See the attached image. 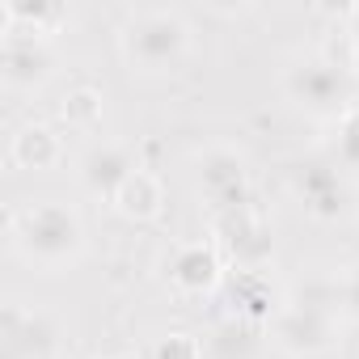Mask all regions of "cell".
<instances>
[{
	"instance_id": "9a60e30c",
	"label": "cell",
	"mask_w": 359,
	"mask_h": 359,
	"mask_svg": "<svg viewBox=\"0 0 359 359\" xmlns=\"http://www.w3.org/2000/svg\"><path fill=\"white\" fill-rule=\"evenodd\" d=\"M68 22L64 5H51V0H5L0 5V34L9 30H30V34H55Z\"/></svg>"
},
{
	"instance_id": "ac0fdd59",
	"label": "cell",
	"mask_w": 359,
	"mask_h": 359,
	"mask_svg": "<svg viewBox=\"0 0 359 359\" xmlns=\"http://www.w3.org/2000/svg\"><path fill=\"white\" fill-rule=\"evenodd\" d=\"M148 359H203V342L191 330H165L152 338Z\"/></svg>"
},
{
	"instance_id": "8992f818",
	"label": "cell",
	"mask_w": 359,
	"mask_h": 359,
	"mask_svg": "<svg viewBox=\"0 0 359 359\" xmlns=\"http://www.w3.org/2000/svg\"><path fill=\"white\" fill-rule=\"evenodd\" d=\"M342 317L330 309H304V304H287L266 321V342L283 355V359H321L342 342Z\"/></svg>"
},
{
	"instance_id": "6da1fadb",
	"label": "cell",
	"mask_w": 359,
	"mask_h": 359,
	"mask_svg": "<svg viewBox=\"0 0 359 359\" xmlns=\"http://www.w3.org/2000/svg\"><path fill=\"white\" fill-rule=\"evenodd\" d=\"M5 224H9V245L39 271H68L89 250L85 220L64 199H30L22 208H9Z\"/></svg>"
},
{
	"instance_id": "30bf717a",
	"label": "cell",
	"mask_w": 359,
	"mask_h": 359,
	"mask_svg": "<svg viewBox=\"0 0 359 359\" xmlns=\"http://www.w3.org/2000/svg\"><path fill=\"white\" fill-rule=\"evenodd\" d=\"M292 195H296V203H300L313 220H321V224L342 220V216H351V208H355V187H351V177H346L330 156H317V161H304V165L292 169Z\"/></svg>"
},
{
	"instance_id": "7a4b0ae2",
	"label": "cell",
	"mask_w": 359,
	"mask_h": 359,
	"mask_svg": "<svg viewBox=\"0 0 359 359\" xmlns=\"http://www.w3.org/2000/svg\"><path fill=\"white\" fill-rule=\"evenodd\" d=\"M118 55L127 64L131 76H169L182 68V60L191 55V22L177 13V9H165V5H140V9H127L118 30Z\"/></svg>"
},
{
	"instance_id": "52a82bcc",
	"label": "cell",
	"mask_w": 359,
	"mask_h": 359,
	"mask_svg": "<svg viewBox=\"0 0 359 359\" xmlns=\"http://www.w3.org/2000/svg\"><path fill=\"white\" fill-rule=\"evenodd\" d=\"M60 72V47L47 34L9 30L0 34V81L9 93H39Z\"/></svg>"
},
{
	"instance_id": "9c48e42d",
	"label": "cell",
	"mask_w": 359,
	"mask_h": 359,
	"mask_svg": "<svg viewBox=\"0 0 359 359\" xmlns=\"http://www.w3.org/2000/svg\"><path fill=\"white\" fill-rule=\"evenodd\" d=\"M64 342L60 321L22 300H5L0 309V359H55Z\"/></svg>"
},
{
	"instance_id": "7c38bea8",
	"label": "cell",
	"mask_w": 359,
	"mask_h": 359,
	"mask_svg": "<svg viewBox=\"0 0 359 359\" xmlns=\"http://www.w3.org/2000/svg\"><path fill=\"white\" fill-rule=\"evenodd\" d=\"M220 296L229 304V317L250 321V325H266L283 309V287L266 271H229Z\"/></svg>"
},
{
	"instance_id": "2e32d148",
	"label": "cell",
	"mask_w": 359,
	"mask_h": 359,
	"mask_svg": "<svg viewBox=\"0 0 359 359\" xmlns=\"http://www.w3.org/2000/svg\"><path fill=\"white\" fill-rule=\"evenodd\" d=\"M325 156H330L342 173H359V102L346 106V110L330 123Z\"/></svg>"
},
{
	"instance_id": "4fadbf2b",
	"label": "cell",
	"mask_w": 359,
	"mask_h": 359,
	"mask_svg": "<svg viewBox=\"0 0 359 359\" xmlns=\"http://www.w3.org/2000/svg\"><path fill=\"white\" fill-rule=\"evenodd\" d=\"M110 208H114L123 220H131V224L156 220V216L165 212V182H161V173H152V169L140 165L127 182L118 187V195L110 199Z\"/></svg>"
},
{
	"instance_id": "3957f363",
	"label": "cell",
	"mask_w": 359,
	"mask_h": 359,
	"mask_svg": "<svg viewBox=\"0 0 359 359\" xmlns=\"http://www.w3.org/2000/svg\"><path fill=\"white\" fill-rule=\"evenodd\" d=\"M279 93L292 110L334 123L346 106H355V72L330 64L321 51H296L279 68Z\"/></svg>"
},
{
	"instance_id": "e0dca14e",
	"label": "cell",
	"mask_w": 359,
	"mask_h": 359,
	"mask_svg": "<svg viewBox=\"0 0 359 359\" xmlns=\"http://www.w3.org/2000/svg\"><path fill=\"white\" fill-rule=\"evenodd\" d=\"M106 114V97L97 85H72L60 102V118L72 127V131H93Z\"/></svg>"
},
{
	"instance_id": "ffe728a7",
	"label": "cell",
	"mask_w": 359,
	"mask_h": 359,
	"mask_svg": "<svg viewBox=\"0 0 359 359\" xmlns=\"http://www.w3.org/2000/svg\"><path fill=\"white\" fill-rule=\"evenodd\" d=\"M346 22H351V39H355V76H359V5L346 9Z\"/></svg>"
},
{
	"instance_id": "5bb4252c",
	"label": "cell",
	"mask_w": 359,
	"mask_h": 359,
	"mask_svg": "<svg viewBox=\"0 0 359 359\" xmlns=\"http://www.w3.org/2000/svg\"><path fill=\"white\" fill-rule=\"evenodd\" d=\"M9 161L18 169L43 173V169H55L64 161V144H60L55 127H47V123H22L13 131V140H9Z\"/></svg>"
},
{
	"instance_id": "44dd1931",
	"label": "cell",
	"mask_w": 359,
	"mask_h": 359,
	"mask_svg": "<svg viewBox=\"0 0 359 359\" xmlns=\"http://www.w3.org/2000/svg\"><path fill=\"white\" fill-rule=\"evenodd\" d=\"M102 359H118V355H102Z\"/></svg>"
},
{
	"instance_id": "277c9868",
	"label": "cell",
	"mask_w": 359,
	"mask_h": 359,
	"mask_svg": "<svg viewBox=\"0 0 359 359\" xmlns=\"http://www.w3.org/2000/svg\"><path fill=\"white\" fill-rule=\"evenodd\" d=\"M212 245L224 254L229 271H266L275 258V229L250 199L229 212H212Z\"/></svg>"
},
{
	"instance_id": "8fae6325",
	"label": "cell",
	"mask_w": 359,
	"mask_h": 359,
	"mask_svg": "<svg viewBox=\"0 0 359 359\" xmlns=\"http://www.w3.org/2000/svg\"><path fill=\"white\" fill-rule=\"evenodd\" d=\"M135 169H140V161H135V148L127 140H93L76 156V187L89 199H106L110 203Z\"/></svg>"
},
{
	"instance_id": "d6986e66",
	"label": "cell",
	"mask_w": 359,
	"mask_h": 359,
	"mask_svg": "<svg viewBox=\"0 0 359 359\" xmlns=\"http://www.w3.org/2000/svg\"><path fill=\"white\" fill-rule=\"evenodd\" d=\"M338 313L346 325H359V262L338 266Z\"/></svg>"
},
{
	"instance_id": "ba28073f",
	"label": "cell",
	"mask_w": 359,
	"mask_h": 359,
	"mask_svg": "<svg viewBox=\"0 0 359 359\" xmlns=\"http://www.w3.org/2000/svg\"><path fill=\"white\" fill-rule=\"evenodd\" d=\"M161 279L173 296L199 300V296H216L224 287L229 262L212 241H177L161 258Z\"/></svg>"
},
{
	"instance_id": "5b68a950",
	"label": "cell",
	"mask_w": 359,
	"mask_h": 359,
	"mask_svg": "<svg viewBox=\"0 0 359 359\" xmlns=\"http://www.w3.org/2000/svg\"><path fill=\"white\" fill-rule=\"evenodd\" d=\"M191 165H195V191L208 203V216L254 199V191H250V182H254L250 177V156L237 144H224V140L203 144V148H195Z\"/></svg>"
}]
</instances>
